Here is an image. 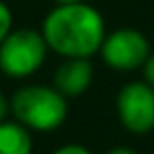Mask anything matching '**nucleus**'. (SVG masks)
Listing matches in <instances>:
<instances>
[{
  "instance_id": "1",
  "label": "nucleus",
  "mask_w": 154,
  "mask_h": 154,
  "mask_svg": "<svg viewBox=\"0 0 154 154\" xmlns=\"http://www.w3.org/2000/svg\"><path fill=\"white\" fill-rule=\"evenodd\" d=\"M42 36L49 51L66 59H91L106 38L101 13L87 2L57 5L42 21Z\"/></svg>"
},
{
  "instance_id": "2",
  "label": "nucleus",
  "mask_w": 154,
  "mask_h": 154,
  "mask_svg": "<svg viewBox=\"0 0 154 154\" xmlns=\"http://www.w3.org/2000/svg\"><path fill=\"white\" fill-rule=\"evenodd\" d=\"M11 114L30 131H55L68 118V97L55 87L26 85L11 97Z\"/></svg>"
},
{
  "instance_id": "3",
  "label": "nucleus",
  "mask_w": 154,
  "mask_h": 154,
  "mask_svg": "<svg viewBox=\"0 0 154 154\" xmlns=\"http://www.w3.org/2000/svg\"><path fill=\"white\" fill-rule=\"evenodd\" d=\"M49 53L42 32L32 28L11 30L0 45V72L11 78H28L36 74Z\"/></svg>"
},
{
  "instance_id": "4",
  "label": "nucleus",
  "mask_w": 154,
  "mask_h": 154,
  "mask_svg": "<svg viewBox=\"0 0 154 154\" xmlns=\"http://www.w3.org/2000/svg\"><path fill=\"white\" fill-rule=\"evenodd\" d=\"M99 53L108 68L116 72H133L143 68L150 57V42L135 28H118L106 34Z\"/></svg>"
},
{
  "instance_id": "5",
  "label": "nucleus",
  "mask_w": 154,
  "mask_h": 154,
  "mask_svg": "<svg viewBox=\"0 0 154 154\" xmlns=\"http://www.w3.org/2000/svg\"><path fill=\"white\" fill-rule=\"evenodd\" d=\"M116 114L127 131L150 133L154 129V89L146 80L125 85L116 95Z\"/></svg>"
},
{
  "instance_id": "6",
  "label": "nucleus",
  "mask_w": 154,
  "mask_h": 154,
  "mask_svg": "<svg viewBox=\"0 0 154 154\" xmlns=\"http://www.w3.org/2000/svg\"><path fill=\"white\" fill-rule=\"evenodd\" d=\"M93 82V66L89 59H66L53 78V87L63 97L82 95Z\"/></svg>"
},
{
  "instance_id": "7",
  "label": "nucleus",
  "mask_w": 154,
  "mask_h": 154,
  "mask_svg": "<svg viewBox=\"0 0 154 154\" xmlns=\"http://www.w3.org/2000/svg\"><path fill=\"white\" fill-rule=\"evenodd\" d=\"M32 133L17 120L0 122V154H32Z\"/></svg>"
},
{
  "instance_id": "8",
  "label": "nucleus",
  "mask_w": 154,
  "mask_h": 154,
  "mask_svg": "<svg viewBox=\"0 0 154 154\" xmlns=\"http://www.w3.org/2000/svg\"><path fill=\"white\" fill-rule=\"evenodd\" d=\"M11 30H13V13L2 0H0V45L11 34Z\"/></svg>"
},
{
  "instance_id": "9",
  "label": "nucleus",
  "mask_w": 154,
  "mask_h": 154,
  "mask_svg": "<svg viewBox=\"0 0 154 154\" xmlns=\"http://www.w3.org/2000/svg\"><path fill=\"white\" fill-rule=\"evenodd\" d=\"M53 154H93V152H91L89 148L80 146V143H66V146L57 148Z\"/></svg>"
},
{
  "instance_id": "10",
  "label": "nucleus",
  "mask_w": 154,
  "mask_h": 154,
  "mask_svg": "<svg viewBox=\"0 0 154 154\" xmlns=\"http://www.w3.org/2000/svg\"><path fill=\"white\" fill-rule=\"evenodd\" d=\"M143 80L154 89V53H150V57L143 63Z\"/></svg>"
},
{
  "instance_id": "11",
  "label": "nucleus",
  "mask_w": 154,
  "mask_h": 154,
  "mask_svg": "<svg viewBox=\"0 0 154 154\" xmlns=\"http://www.w3.org/2000/svg\"><path fill=\"white\" fill-rule=\"evenodd\" d=\"M11 112V99H7V95L0 91V122L7 120V114Z\"/></svg>"
},
{
  "instance_id": "12",
  "label": "nucleus",
  "mask_w": 154,
  "mask_h": 154,
  "mask_svg": "<svg viewBox=\"0 0 154 154\" xmlns=\"http://www.w3.org/2000/svg\"><path fill=\"white\" fill-rule=\"evenodd\" d=\"M108 154H137L133 148H127V146H116V148H112Z\"/></svg>"
},
{
  "instance_id": "13",
  "label": "nucleus",
  "mask_w": 154,
  "mask_h": 154,
  "mask_svg": "<svg viewBox=\"0 0 154 154\" xmlns=\"http://www.w3.org/2000/svg\"><path fill=\"white\" fill-rule=\"evenodd\" d=\"M70 2H85V0H55V5H70Z\"/></svg>"
}]
</instances>
